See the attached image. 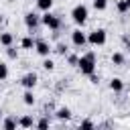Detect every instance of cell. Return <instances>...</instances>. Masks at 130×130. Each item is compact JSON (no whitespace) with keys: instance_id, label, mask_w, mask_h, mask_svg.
I'll return each instance as SVG.
<instances>
[{"instance_id":"6da1fadb","label":"cell","mask_w":130,"mask_h":130,"mask_svg":"<svg viewBox=\"0 0 130 130\" xmlns=\"http://www.w3.org/2000/svg\"><path fill=\"white\" fill-rule=\"evenodd\" d=\"M98 67V57L93 51H85L83 55H79V61H77V69L81 71V75H91Z\"/></svg>"},{"instance_id":"7a4b0ae2","label":"cell","mask_w":130,"mask_h":130,"mask_svg":"<svg viewBox=\"0 0 130 130\" xmlns=\"http://www.w3.org/2000/svg\"><path fill=\"white\" fill-rule=\"evenodd\" d=\"M69 16H71V20H73L77 26H83V24L87 22V16H89V8H87L85 4H75V6L71 8Z\"/></svg>"},{"instance_id":"3957f363","label":"cell","mask_w":130,"mask_h":130,"mask_svg":"<svg viewBox=\"0 0 130 130\" xmlns=\"http://www.w3.org/2000/svg\"><path fill=\"white\" fill-rule=\"evenodd\" d=\"M41 24H43V26H47L49 30H59V28L63 26V20H61V16H59V14H55V12L47 10V12H43V14H41Z\"/></svg>"},{"instance_id":"277c9868","label":"cell","mask_w":130,"mask_h":130,"mask_svg":"<svg viewBox=\"0 0 130 130\" xmlns=\"http://www.w3.org/2000/svg\"><path fill=\"white\" fill-rule=\"evenodd\" d=\"M106 43H108L106 28H93L91 32H87V45H91V47H104Z\"/></svg>"},{"instance_id":"5b68a950","label":"cell","mask_w":130,"mask_h":130,"mask_svg":"<svg viewBox=\"0 0 130 130\" xmlns=\"http://www.w3.org/2000/svg\"><path fill=\"white\" fill-rule=\"evenodd\" d=\"M22 22H24V26L28 28V32H30V35H35V32H37V28L41 26V16H39L37 12H26V14H24V18H22Z\"/></svg>"},{"instance_id":"8992f818","label":"cell","mask_w":130,"mask_h":130,"mask_svg":"<svg viewBox=\"0 0 130 130\" xmlns=\"http://www.w3.org/2000/svg\"><path fill=\"white\" fill-rule=\"evenodd\" d=\"M35 53L39 57H49L53 53V47L47 39H35Z\"/></svg>"},{"instance_id":"52a82bcc","label":"cell","mask_w":130,"mask_h":130,"mask_svg":"<svg viewBox=\"0 0 130 130\" xmlns=\"http://www.w3.org/2000/svg\"><path fill=\"white\" fill-rule=\"evenodd\" d=\"M71 43H73V47L83 49L87 45V32H83L81 28H73L71 30Z\"/></svg>"},{"instance_id":"ba28073f","label":"cell","mask_w":130,"mask_h":130,"mask_svg":"<svg viewBox=\"0 0 130 130\" xmlns=\"http://www.w3.org/2000/svg\"><path fill=\"white\" fill-rule=\"evenodd\" d=\"M24 89H32L37 83H39V75L35 73V71H28V73H24L22 77H20V81H18Z\"/></svg>"},{"instance_id":"9c48e42d","label":"cell","mask_w":130,"mask_h":130,"mask_svg":"<svg viewBox=\"0 0 130 130\" xmlns=\"http://www.w3.org/2000/svg\"><path fill=\"white\" fill-rule=\"evenodd\" d=\"M55 116H57V120H63V122H69L71 120V110L67 108V106H61V108H57L55 110Z\"/></svg>"},{"instance_id":"30bf717a","label":"cell","mask_w":130,"mask_h":130,"mask_svg":"<svg viewBox=\"0 0 130 130\" xmlns=\"http://www.w3.org/2000/svg\"><path fill=\"white\" fill-rule=\"evenodd\" d=\"M108 85H110V89H112L114 93H120V91H124V79H122V77H112Z\"/></svg>"},{"instance_id":"8fae6325","label":"cell","mask_w":130,"mask_h":130,"mask_svg":"<svg viewBox=\"0 0 130 130\" xmlns=\"http://www.w3.org/2000/svg\"><path fill=\"white\" fill-rule=\"evenodd\" d=\"M20 49H24V51H32V49H35V37H32L30 32L20 39Z\"/></svg>"},{"instance_id":"7c38bea8","label":"cell","mask_w":130,"mask_h":130,"mask_svg":"<svg viewBox=\"0 0 130 130\" xmlns=\"http://www.w3.org/2000/svg\"><path fill=\"white\" fill-rule=\"evenodd\" d=\"M110 61H112V65L122 67V65L126 63V55H124L122 51H114V53H112V57H110Z\"/></svg>"},{"instance_id":"4fadbf2b","label":"cell","mask_w":130,"mask_h":130,"mask_svg":"<svg viewBox=\"0 0 130 130\" xmlns=\"http://www.w3.org/2000/svg\"><path fill=\"white\" fill-rule=\"evenodd\" d=\"M0 45L6 49V47H10V45H14V35L10 32V30H4V32H0Z\"/></svg>"},{"instance_id":"5bb4252c","label":"cell","mask_w":130,"mask_h":130,"mask_svg":"<svg viewBox=\"0 0 130 130\" xmlns=\"http://www.w3.org/2000/svg\"><path fill=\"white\" fill-rule=\"evenodd\" d=\"M35 102H37V98H35L32 89H24V93H22V104H24V106H35Z\"/></svg>"},{"instance_id":"9a60e30c","label":"cell","mask_w":130,"mask_h":130,"mask_svg":"<svg viewBox=\"0 0 130 130\" xmlns=\"http://www.w3.org/2000/svg\"><path fill=\"white\" fill-rule=\"evenodd\" d=\"M16 126H18V120L12 118V116H8V118L2 120V128L4 130H16Z\"/></svg>"},{"instance_id":"2e32d148","label":"cell","mask_w":130,"mask_h":130,"mask_svg":"<svg viewBox=\"0 0 130 130\" xmlns=\"http://www.w3.org/2000/svg\"><path fill=\"white\" fill-rule=\"evenodd\" d=\"M18 126H20V128H32V126H35L32 116H20V118H18Z\"/></svg>"},{"instance_id":"e0dca14e","label":"cell","mask_w":130,"mask_h":130,"mask_svg":"<svg viewBox=\"0 0 130 130\" xmlns=\"http://www.w3.org/2000/svg\"><path fill=\"white\" fill-rule=\"evenodd\" d=\"M37 8L41 12H47V10L53 8V0H37Z\"/></svg>"},{"instance_id":"ac0fdd59","label":"cell","mask_w":130,"mask_h":130,"mask_svg":"<svg viewBox=\"0 0 130 130\" xmlns=\"http://www.w3.org/2000/svg\"><path fill=\"white\" fill-rule=\"evenodd\" d=\"M53 51H55V53H57V55H61V57H65V55H67V53H69V47H67V45H65V43H57V45H55V49H53Z\"/></svg>"},{"instance_id":"d6986e66","label":"cell","mask_w":130,"mask_h":130,"mask_svg":"<svg viewBox=\"0 0 130 130\" xmlns=\"http://www.w3.org/2000/svg\"><path fill=\"white\" fill-rule=\"evenodd\" d=\"M6 57H8V59H12V61H16V59H18V49H16L14 45L6 47Z\"/></svg>"},{"instance_id":"ffe728a7","label":"cell","mask_w":130,"mask_h":130,"mask_svg":"<svg viewBox=\"0 0 130 130\" xmlns=\"http://www.w3.org/2000/svg\"><path fill=\"white\" fill-rule=\"evenodd\" d=\"M41 65H43L45 71H53V69H55V61H53L51 57H43V63H41Z\"/></svg>"},{"instance_id":"44dd1931","label":"cell","mask_w":130,"mask_h":130,"mask_svg":"<svg viewBox=\"0 0 130 130\" xmlns=\"http://www.w3.org/2000/svg\"><path fill=\"white\" fill-rule=\"evenodd\" d=\"M91 6L95 10H100V12H104L108 8V0H91Z\"/></svg>"},{"instance_id":"7402d4cb","label":"cell","mask_w":130,"mask_h":130,"mask_svg":"<svg viewBox=\"0 0 130 130\" xmlns=\"http://www.w3.org/2000/svg\"><path fill=\"white\" fill-rule=\"evenodd\" d=\"M8 75H10L8 65H6L4 61H0V81H6V79H8Z\"/></svg>"},{"instance_id":"603a6c76","label":"cell","mask_w":130,"mask_h":130,"mask_svg":"<svg viewBox=\"0 0 130 130\" xmlns=\"http://www.w3.org/2000/svg\"><path fill=\"white\" fill-rule=\"evenodd\" d=\"M65 59H67V63H69L71 67H77V61H79V55H75V53H67V55H65Z\"/></svg>"},{"instance_id":"cb8c5ba5","label":"cell","mask_w":130,"mask_h":130,"mask_svg":"<svg viewBox=\"0 0 130 130\" xmlns=\"http://www.w3.org/2000/svg\"><path fill=\"white\" fill-rule=\"evenodd\" d=\"M116 10H118L120 14H126V12L130 10V8H128V4H126V0H118V2H116Z\"/></svg>"},{"instance_id":"d4e9b609","label":"cell","mask_w":130,"mask_h":130,"mask_svg":"<svg viewBox=\"0 0 130 130\" xmlns=\"http://www.w3.org/2000/svg\"><path fill=\"white\" fill-rule=\"evenodd\" d=\"M35 126H37V128H49V126H51V120H49V118H41V120L35 122Z\"/></svg>"},{"instance_id":"484cf974","label":"cell","mask_w":130,"mask_h":130,"mask_svg":"<svg viewBox=\"0 0 130 130\" xmlns=\"http://www.w3.org/2000/svg\"><path fill=\"white\" fill-rule=\"evenodd\" d=\"M79 128H83V130H89V128H95V124H93L91 120H81V122H79Z\"/></svg>"},{"instance_id":"4316f807","label":"cell","mask_w":130,"mask_h":130,"mask_svg":"<svg viewBox=\"0 0 130 130\" xmlns=\"http://www.w3.org/2000/svg\"><path fill=\"white\" fill-rule=\"evenodd\" d=\"M122 43H124V47H126V51L130 53V37H128V35H122Z\"/></svg>"},{"instance_id":"83f0119b","label":"cell","mask_w":130,"mask_h":130,"mask_svg":"<svg viewBox=\"0 0 130 130\" xmlns=\"http://www.w3.org/2000/svg\"><path fill=\"white\" fill-rule=\"evenodd\" d=\"M87 77H89V81H91V83H98V81H100V75H95V71H93L91 75H87Z\"/></svg>"},{"instance_id":"f1b7e54d","label":"cell","mask_w":130,"mask_h":130,"mask_svg":"<svg viewBox=\"0 0 130 130\" xmlns=\"http://www.w3.org/2000/svg\"><path fill=\"white\" fill-rule=\"evenodd\" d=\"M2 22H4V14L0 12V26H2Z\"/></svg>"},{"instance_id":"f546056e","label":"cell","mask_w":130,"mask_h":130,"mask_svg":"<svg viewBox=\"0 0 130 130\" xmlns=\"http://www.w3.org/2000/svg\"><path fill=\"white\" fill-rule=\"evenodd\" d=\"M126 4H128V8H130V0H126Z\"/></svg>"},{"instance_id":"4dcf8cb0","label":"cell","mask_w":130,"mask_h":130,"mask_svg":"<svg viewBox=\"0 0 130 130\" xmlns=\"http://www.w3.org/2000/svg\"><path fill=\"white\" fill-rule=\"evenodd\" d=\"M0 118H2V110H0Z\"/></svg>"}]
</instances>
